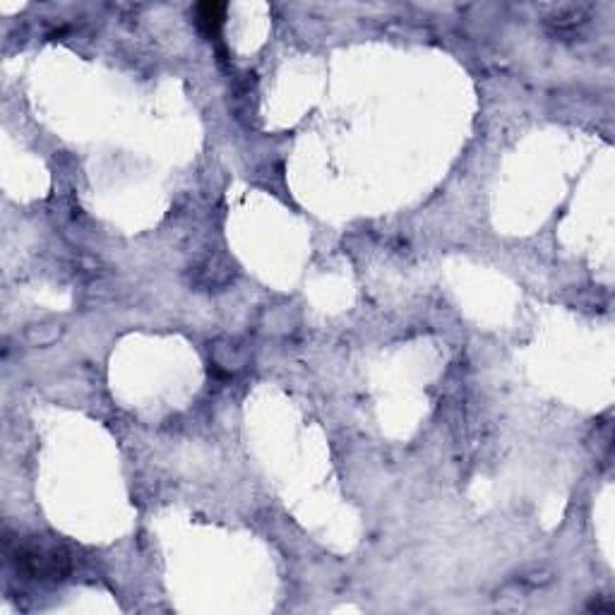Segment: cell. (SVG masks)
Listing matches in <instances>:
<instances>
[{
	"label": "cell",
	"mask_w": 615,
	"mask_h": 615,
	"mask_svg": "<svg viewBox=\"0 0 615 615\" xmlns=\"http://www.w3.org/2000/svg\"><path fill=\"white\" fill-rule=\"evenodd\" d=\"M17 567L36 580H63L70 570V560L58 545L24 544L17 551Z\"/></svg>",
	"instance_id": "obj_1"
},
{
	"label": "cell",
	"mask_w": 615,
	"mask_h": 615,
	"mask_svg": "<svg viewBox=\"0 0 615 615\" xmlns=\"http://www.w3.org/2000/svg\"><path fill=\"white\" fill-rule=\"evenodd\" d=\"M224 10H227V7L221 5V3H205V5L198 7L200 22L205 24L207 32H214V29L219 27L221 17H224Z\"/></svg>",
	"instance_id": "obj_2"
}]
</instances>
